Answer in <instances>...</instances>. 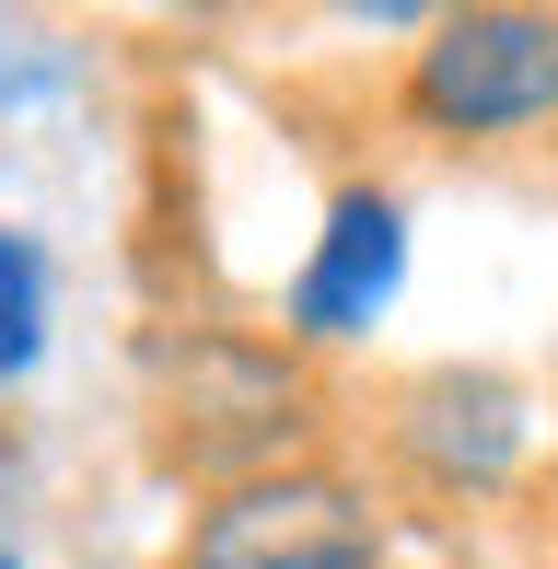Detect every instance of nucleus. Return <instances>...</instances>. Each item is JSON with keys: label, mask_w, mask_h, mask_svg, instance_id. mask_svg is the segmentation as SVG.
<instances>
[{"label": "nucleus", "mask_w": 558, "mask_h": 569, "mask_svg": "<svg viewBox=\"0 0 558 569\" xmlns=\"http://www.w3.org/2000/svg\"><path fill=\"white\" fill-rule=\"evenodd\" d=\"M408 106L454 140L558 117V12H442L408 70Z\"/></svg>", "instance_id": "obj_1"}, {"label": "nucleus", "mask_w": 558, "mask_h": 569, "mask_svg": "<svg viewBox=\"0 0 558 569\" xmlns=\"http://www.w3.org/2000/svg\"><path fill=\"white\" fill-rule=\"evenodd\" d=\"M372 558H385V535H372L361 488L279 465V477L221 488V500L198 511V535H187L175 569H372Z\"/></svg>", "instance_id": "obj_2"}, {"label": "nucleus", "mask_w": 558, "mask_h": 569, "mask_svg": "<svg viewBox=\"0 0 558 569\" xmlns=\"http://www.w3.org/2000/svg\"><path fill=\"white\" fill-rule=\"evenodd\" d=\"M396 279H408V210H396L385 187H349L338 210H326L315 256H302V279H291V338H315V349L361 338L396 302Z\"/></svg>", "instance_id": "obj_3"}, {"label": "nucleus", "mask_w": 558, "mask_h": 569, "mask_svg": "<svg viewBox=\"0 0 558 569\" xmlns=\"http://www.w3.org/2000/svg\"><path fill=\"white\" fill-rule=\"evenodd\" d=\"M396 442L442 488H489V477H512V453H524V396L500 372H430L408 396V419H396Z\"/></svg>", "instance_id": "obj_4"}, {"label": "nucleus", "mask_w": 558, "mask_h": 569, "mask_svg": "<svg viewBox=\"0 0 558 569\" xmlns=\"http://www.w3.org/2000/svg\"><path fill=\"white\" fill-rule=\"evenodd\" d=\"M47 360V256L23 232H0V383Z\"/></svg>", "instance_id": "obj_5"}, {"label": "nucleus", "mask_w": 558, "mask_h": 569, "mask_svg": "<svg viewBox=\"0 0 558 569\" xmlns=\"http://www.w3.org/2000/svg\"><path fill=\"white\" fill-rule=\"evenodd\" d=\"M0 569H23V558H12V535H0Z\"/></svg>", "instance_id": "obj_6"}]
</instances>
